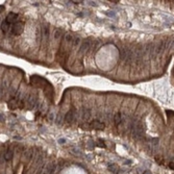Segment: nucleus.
I'll return each mask as SVG.
<instances>
[{
  "instance_id": "1",
  "label": "nucleus",
  "mask_w": 174,
  "mask_h": 174,
  "mask_svg": "<svg viewBox=\"0 0 174 174\" xmlns=\"http://www.w3.org/2000/svg\"><path fill=\"white\" fill-rule=\"evenodd\" d=\"M23 28H24V24H23V22L18 21L17 23H15L14 25H12L11 31H12V34H13V35H15V36H19V35H21V34H22Z\"/></svg>"
},
{
  "instance_id": "2",
  "label": "nucleus",
  "mask_w": 174,
  "mask_h": 174,
  "mask_svg": "<svg viewBox=\"0 0 174 174\" xmlns=\"http://www.w3.org/2000/svg\"><path fill=\"white\" fill-rule=\"evenodd\" d=\"M5 21L9 24V25H14L15 23H17L19 21V16L15 13H9L7 15V17L5 18Z\"/></svg>"
},
{
  "instance_id": "3",
  "label": "nucleus",
  "mask_w": 174,
  "mask_h": 174,
  "mask_svg": "<svg viewBox=\"0 0 174 174\" xmlns=\"http://www.w3.org/2000/svg\"><path fill=\"white\" fill-rule=\"evenodd\" d=\"M90 126H91L92 128H95V129H103L104 128V124L99 122V121H93V122H91Z\"/></svg>"
},
{
  "instance_id": "4",
  "label": "nucleus",
  "mask_w": 174,
  "mask_h": 174,
  "mask_svg": "<svg viewBox=\"0 0 174 174\" xmlns=\"http://www.w3.org/2000/svg\"><path fill=\"white\" fill-rule=\"evenodd\" d=\"M75 119V113L73 112V110H70V112L67 114V116H66V120L68 121V122H71V121H73Z\"/></svg>"
},
{
  "instance_id": "5",
  "label": "nucleus",
  "mask_w": 174,
  "mask_h": 174,
  "mask_svg": "<svg viewBox=\"0 0 174 174\" xmlns=\"http://www.w3.org/2000/svg\"><path fill=\"white\" fill-rule=\"evenodd\" d=\"M108 170H109L110 172H113V173H118V172H119V167H118L116 164H110V165L108 166Z\"/></svg>"
},
{
  "instance_id": "6",
  "label": "nucleus",
  "mask_w": 174,
  "mask_h": 174,
  "mask_svg": "<svg viewBox=\"0 0 174 174\" xmlns=\"http://www.w3.org/2000/svg\"><path fill=\"white\" fill-rule=\"evenodd\" d=\"M11 26H12V25H9V24H8V23H7L5 20H4V21L1 23V29L4 31V33H6V31H7V30L11 28Z\"/></svg>"
},
{
  "instance_id": "7",
  "label": "nucleus",
  "mask_w": 174,
  "mask_h": 174,
  "mask_svg": "<svg viewBox=\"0 0 174 174\" xmlns=\"http://www.w3.org/2000/svg\"><path fill=\"white\" fill-rule=\"evenodd\" d=\"M114 120H115V124L118 126V125L121 123V121H122V116H121V114H120V113H117V114L115 115Z\"/></svg>"
},
{
  "instance_id": "8",
  "label": "nucleus",
  "mask_w": 174,
  "mask_h": 174,
  "mask_svg": "<svg viewBox=\"0 0 174 174\" xmlns=\"http://www.w3.org/2000/svg\"><path fill=\"white\" fill-rule=\"evenodd\" d=\"M89 46H90V44H89L88 42H84V43H83V45H81V47H80V52H85V51H87V50H88V48H89Z\"/></svg>"
},
{
  "instance_id": "9",
  "label": "nucleus",
  "mask_w": 174,
  "mask_h": 174,
  "mask_svg": "<svg viewBox=\"0 0 174 174\" xmlns=\"http://www.w3.org/2000/svg\"><path fill=\"white\" fill-rule=\"evenodd\" d=\"M12 157H13V152H12L11 150H7V151L4 153V159H5L6 161H9V160H12Z\"/></svg>"
},
{
  "instance_id": "10",
  "label": "nucleus",
  "mask_w": 174,
  "mask_h": 174,
  "mask_svg": "<svg viewBox=\"0 0 174 174\" xmlns=\"http://www.w3.org/2000/svg\"><path fill=\"white\" fill-rule=\"evenodd\" d=\"M169 167L174 170V163H170V164H169Z\"/></svg>"
},
{
  "instance_id": "11",
  "label": "nucleus",
  "mask_w": 174,
  "mask_h": 174,
  "mask_svg": "<svg viewBox=\"0 0 174 174\" xmlns=\"http://www.w3.org/2000/svg\"><path fill=\"white\" fill-rule=\"evenodd\" d=\"M144 174H150V172H148V171H146V172H144Z\"/></svg>"
}]
</instances>
